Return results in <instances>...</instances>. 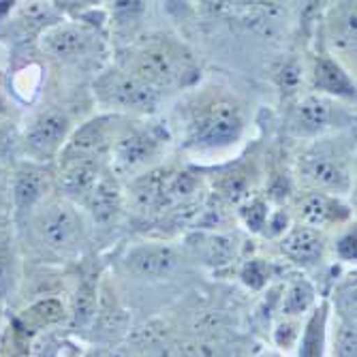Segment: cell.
Listing matches in <instances>:
<instances>
[{
  "mask_svg": "<svg viewBox=\"0 0 357 357\" xmlns=\"http://www.w3.org/2000/svg\"><path fill=\"white\" fill-rule=\"evenodd\" d=\"M120 69L163 92L165 88L184 84L186 75H190V58L174 43H148L126 56Z\"/></svg>",
  "mask_w": 357,
  "mask_h": 357,
  "instance_id": "cell-4",
  "label": "cell"
},
{
  "mask_svg": "<svg viewBox=\"0 0 357 357\" xmlns=\"http://www.w3.org/2000/svg\"><path fill=\"white\" fill-rule=\"evenodd\" d=\"M328 304L332 319L355 323V274H347L334 284V294L328 298Z\"/></svg>",
  "mask_w": 357,
  "mask_h": 357,
  "instance_id": "cell-24",
  "label": "cell"
},
{
  "mask_svg": "<svg viewBox=\"0 0 357 357\" xmlns=\"http://www.w3.org/2000/svg\"><path fill=\"white\" fill-rule=\"evenodd\" d=\"M300 178L312 190L344 195L353 186V154L334 139H317L300 156Z\"/></svg>",
  "mask_w": 357,
  "mask_h": 357,
  "instance_id": "cell-3",
  "label": "cell"
},
{
  "mask_svg": "<svg viewBox=\"0 0 357 357\" xmlns=\"http://www.w3.org/2000/svg\"><path fill=\"white\" fill-rule=\"evenodd\" d=\"M182 252L165 242H142L131 246L122 257V268L137 280L158 282L174 276L182 266Z\"/></svg>",
  "mask_w": 357,
  "mask_h": 357,
  "instance_id": "cell-9",
  "label": "cell"
},
{
  "mask_svg": "<svg viewBox=\"0 0 357 357\" xmlns=\"http://www.w3.org/2000/svg\"><path fill=\"white\" fill-rule=\"evenodd\" d=\"M54 184L56 178L45 163H35V160L20 163L11 178V204L15 218L26 220L41 204H45Z\"/></svg>",
  "mask_w": 357,
  "mask_h": 357,
  "instance_id": "cell-10",
  "label": "cell"
},
{
  "mask_svg": "<svg viewBox=\"0 0 357 357\" xmlns=\"http://www.w3.org/2000/svg\"><path fill=\"white\" fill-rule=\"evenodd\" d=\"M118 120L120 116H99L82 124L64 144L60 152V163H73V160L101 163L103 156L112 150L118 131Z\"/></svg>",
  "mask_w": 357,
  "mask_h": 357,
  "instance_id": "cell-11",
  "label": "cell"
},
{
  "mask_svg": "<svg viewBox=\"0 0 357 357\" xmlns=\"http://www.w3.org/2000/svg\"><path fill=\"white\" fill-rule=\"evenodd\" d=\"M312 86L317 94H326L332 99H353L355 84L351 75L342 69L330 54H319L312 62Z\"/></svg>",
  "mask_w": 357,
  "mask_h": 357,
  "instance_id": "cell-18",
  "label": "cell"
},
{
  "mask_svg": "<svg viewBox=\"0 0 357 357\" xmlns=\"http://www.w3.org/2000/svg\"><path fill=\"white\" fill-rule=\"evenodd\" d=\"M188 250L210 268H227L236 261L240 240L225 231H195L186 238Z\"/></svg>",
  "mask_w": 357,
  "mask_h": 357,
  "instance_id": "cell-15",
  "label": "cell"
},
{
  "mask_svg": "<svg viewBox=\"0 0 357 357\" xmlns=\"http://www.w3.org/2000/svg\"><path fill=\"white\" fill-rule=\"evenodd\" d=\"M328 357H357V330L355 323L332 319L330 314V340Z\"/></svg>",
  "mask_w": 357,
  "mask_h": 357,
  "instance_id": "cell-25",
  "label": "cell"
},
{
  "mask_svg": "<svg viewBox=\"0 0 357 357\" xmlns=\"http://www.w3.org/2000/svg\"><path fill=\"white\" fill-rule=\"evenodd\" d=\"M300 330H302V319H287L282 317L272 332V340L276 344V351L287 353V351H294L300 338Z\"/></svg>",
  "mask_w": 357,
  "mask_h": 357,
  "instance_id": "cell-26",
  "label": "cell"
},
{
  "mask_svg": "<svg viewBox=\"0 0 357 357\" xmlns=\"http://www.w3.org/2000/svg\"><path fill=\"white\" fill-rule=\"evenodd\" d=\"M353 122L351 109L342 105L338 99L326 94H308L294 107L289 120V131L296 137H323L330 131Z\"/></svg>",
  "mask_w": 357,
  "mask_h": 357,
  "instance_id": "cell-8",
  "label": "cell"
},
{
  "mask_svg": "<svg viewBox=\"0 0 357 357\" xmlns=\"http://www.w3.org/2000/svg\"><path fill=\"white\" fill-rule=\"evenodd\" d=\"M317 289L306 276H294L282 291L280 314L287 319H302L317 306Z\"/></svg>",
  "mask_w": 357,
  "mask_h": 357,
  "instance_id": "cell-23",
  "label": "cell"
},
{
  "mask_svg": "<svg viewBox=\"0 0 357 357\" xmlns=\"http://www.w3.org/2000/svg\"><path fill=\"white\" fill-rule=\"evenodd\" d=\"M165 135L156 126L148 124H126L118 126L109 163L112 174L116 176H133L139 178L152 169L158 156L165 150Z\"/></svg>",
  "mask_w": 357,
  "mask_h": 357,
  "instance_id": "cell-5",
  "label": "cell"
},
{
  "mask_svg": "<svg viewBox=\"0 0 357 357\" xmlns=\"http://www.w3.org/2000/svg\"><path fill=\"white\" fill-rule=\"evenodd\" d=\"M240 216L252 234H261L270 222V208L264 199H250L240 208Z\"/></svg>",
  "mask_w": 357,
  "mask_h": 357,
  "instance_id": "cell-27",
  "label": "cell"
},
{
  "mask_svg": "<svg viewBox=\"0 0 357 357\" xmlns=\"http://www.w3.org/2000/svg\"><path fill=\"white\" fill-rule=\"evenodd\" d=\"M328 340H330V304L328 298H323L302 321L300 338L296 344L298 357H328Z\"/></svg>",
  "mask_w": 357,
  "mask_h": 357,
  "instance_id": "cell-17",
  "label": "cell"
},
{
  "mask_svg": "<svg viewBox=\"0 0 357 357\" xmlns=\"http://www.w3.org/2000/svg\"><path fill=\"white\" fill-rule=\"evenodd\" d=\"M278 250L291 264H296L300 268H312L323 261L326 238H323L321 231L312 229V227L296 225L287 234H282L278 242Z\"/></svg>",
  "mask_w": 357,
  "mask_h": 357,
  "instance_id": "cell-14",
  "label": "cell"
},
{
  "mask_svg": "<svg viewBox=\"0 0 357 357\" xmlns=\"http://www.w3.org/2000/svg\"><path fill=\"white\" fill-rule=\"evenodd\" d=\"M334 250H336V257L340 259V261L355 264V225L349 227V229L338 238Z\"/></svg>",
  "mask_w": 357,
  "mask_h": 357,
  "instance_id": "cell-29",
  "label": "cell"
},
{
  "mask_svg": "<svg viewBox=\"0 0 357 357\" xmlns=\"http://www.w3.org/2000/svg\"><path fill=\"white\" fill-rule=\"evenodd\" d=\"M22 259L15 238L9 229H0V306H5L20 287Z\"/></svg>",
  "mask_w": 357,
  "mask_h": 357,
  "instance_id": "cell-21",
  "label": "cell"
},
{
  "mask_svg": "<svg viewBox=\"0 0 357 357\" xmlns=\"http://www.w3.org/2000/svg\"><path fill=\"white\" fill-rule=\"evenodd\" d=\"M94 94L101 105L133 116H148L158 109L160 92L144 84L139 77L131 75L120 67L103 71L94 82Z\"/></svg>",
  "mask_w": 357,
  "mask_h": 357,
  "instance_id": "cell-6",
  "label": "cell"
},
{
  "mask_svg": "<svg viewBox=\"0 0 357 357\" xmlns=\"http://www.w3.org/2000/svg\"><path fill=\"white\" fill-rule=\"evenodd\" d=\"M103 165L92 163V160H73V163H62L60 176L56 178V186L67 199L75 206H84L92 190L103 178Z\"/></svg>",
  "mask_w": 357,
  "mask_h": 357,
  "instance_id": "cell-13",
  "label": "cell"
},
{
  "mask_svg": "<svg viewBox=\"0 0 357 357\" xmlns=\"http://www.w3.org/2000/svg\"><path fill=\"white\" fill-rule=\"evenodd\" d=\"M71 118L60 107H43L30 118L22 135V148L35 163L60 156L64 144L71 137Z\"/></svg>",
  "mask_w": 357,
  "mask_h": 357,
  "instance_id": "cell-7",
  "label": "cell"
},
{
  "mask_svg": "<svg viewBox=\"0 0 357 357\" xmlns=\"http://www.w3.org/2000/svg\"><path fill=\"white\" fill-rule=\"evenodd\" d=\"M326 37L336 54L332 56L336 62H355V3H340L336 9H332Z\"/></svg>",
  "mask_w": 357,
  "mask_h": 357,
  "instance_id": "cell-19",
  "label": "cell"
},
{
  "mask_svg": "<svg viewBox=\"0 0 357 357\" xmlns=\"http://www.w3.org/2000/svg\"><path fill=\"white\" fill-rule=\"evenodd\" d=\"M15 144H17L15 128L9 122H0V156L9 154Z\"/></svg>",
  "mask_w": 357,
  "mask_h": 357,
  "instance_id": "cell-30",
  "label": "cell"
},
{
  "mask_svg": "<svg viewBox=\"0 0 357 357\" xmlns=\"http://www.w3.org/2000/svg\"><path fill=\"white\" fill-rule=\"evenodd\" d=\"M246 131L244 109L229 96H208L190 112L184 146L199 154L225 152L242 142Z\"/></svg>",
  "mask_w": 357,
  "mask_h": 357,
  "instance_id": "cell-2",
  "label": "cell"
},
{
  "mask_svg": "<svg viewBox=\"0 0 357 357\" xmlns=\"http://www.w3.org/2000/svg\"><path fill=\"white\" fill-rule=\"evenodd\" d=\"M84 208L88 210L94 225H109L112 220H116L120 216V212H122V192L118 188V182H116L114 174H103V178L99 180V184H96V188L92 190L88 202L84 204Z\"/></svg>",
  "mask_w": 357,
  "mask_h": 357,
  "instance_id": "cell-20",
  "label": "cell"
},
{
  "mask_svg": "<svg viewBox=\"0 0 357 357\" xmlns=\"http://www.w3.org/2000/svg\"><path fill=\"white\" fill-rule=\"evenodd\" d=\"M257 357H287V355L280 353V351H264V353H259Z\"/></svg>",
  "mask_w": 357,
  "mask_h": 357,
  "instance_id": "cell-31",
  "label": "cell"
},
{
  "mask_svg": "<svg viewBox=\"0 0 357 357\" xmlns=\"http://www.w3.org/2000/svg\"><path fill=\"white\" fill-rule=\"evenodd\" d=\"M41 50L60 62L77 64L82 60H90L99 50V37L86 24H54L41 35Z\"/></svg>",
  "mask_w": 357,
  "mask_h": 357,
  "instance_id": "cell-12",
  "label": "cell"
},
{
  "mask_svg": "<svg viewBox=\"0 0 357 357\" xmlns=\"http://www.w3.org/2000/svg\"><path fill=\"white\" fill-rule=\"evenodd\" d=\"M99 274L96 272H86L84 278L79 280V287L73 298V330L75 332H88L92 330L96 312H99Z\"/></svg>",
  "mask_w": 357,
  "mask_h": 357,
  "instance_id": "cell-22",
  "label": "cell"
},
{
  "mask_svg": "<svg viewBox=\"0 0 357 357\" xmlns=\"http://www.w3.org/2000/svg\"><path fill=\"white\" fill-rule=\"evenodd\" d=\"M270 274H272V268L268 261H264V259H248V261L240 268L242 282L252 291L264 289L270 282Z\"/></svg>",
  "mask_w": 357,
  "mask_h": 357,
  "instance_id": "cell-28",
  "label": "cell"
},
{
  "mask_svg": "<svg viewBox=\"0 0 357 357\" xmlns=\"http://www.w3.org/2000/svg\"><path fill=\"white\" fill-rule=\"evenodd\" d=\"M28 234L41 255L58 261L79 257L88 246V222L79 206L50 197L26 218Z\"/></svg>",
  "mask_w": 357,
  "mask_h": 357,
  "instance_id": "cell-1",
  "label": "cell"
},
{
  "mask_svg": "<svg viewBox=\"0 0 357 357\" xmlns=\"http://www.w3.org/2000/svg\"><path fill=\"white\" fill-rule=\"evenodd\" d=\"M349 216H351L349 206H344L338 197L328 195V192L310 190L298 204L300 225L312 227V229H317V231L326 229V227H332L336 222H342Z\"/></svg>",
  "mask_w": 357,
  "mask_h": 357,
  "instance_id": "cell-16",
  "label": "cell"
}]
</instances>
